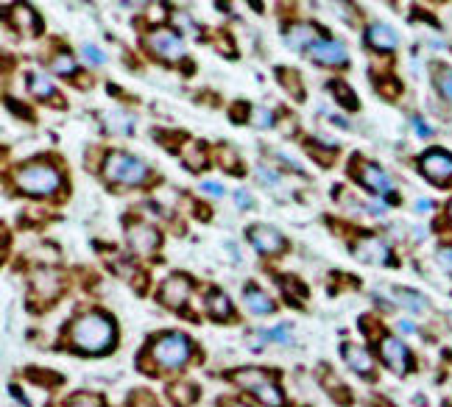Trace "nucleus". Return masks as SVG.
I'll return each instance as SVG.
<instances>
[{"label":"nucleus","mask_w":452,"mask_h":407,"mask_svg":"<svg viewBox=\"0 0 452 407\" xmlns=\"http://www.w3.org/2000/svg\"><path fill=\"white\" fill-rule=\"evenodd\" d=\"M115 338H117L115 321L106 312H98V310L78 315L67 330L70 349H75L81 354H104V352L112 349Z\"/></svg>","instance_id":"nucleus-1"},{"label":"nucleus","mask_w":452,"mask_h":407,"mask_svg":"<svg viewBox=\"0 0 452 407\" xmlns=\"http://www.w3.org/2000/svg\"><path fill=\"white\" fill-rule=\"evenodd\" d=\"M14 187L25 195H34V198H45V195H53L59 187H62V173L56 165L45 159H34V162H25L20 165L12 176Z\"/></svg>","instance_id":"nucleus-2"},{"label":"nucleus","mask_w":452,"mask_h":407,"mask_svg":"<svg viewBox=\"0 0 452 407\" xmlns=\"http://www.w3.org/2000/svg\"><path fill=\"white\" fill-rule=\"evenodd\" d=\"M193 354V341L182 332H165L151 343V360L162 371H176L190 360Z\"/></svg>","instance_id":"nucleus-3"},{"label":"nucleus","mask_w":452,"mask_h":407,"mask_svg":"<svg viewBox=\"0 0 452 407\" xmlns=\"http://www.w3.org/2000/svg\"><path fill=\"white\" fill-rule=\"evenodd\" d=\"M104 176L112 184H123V187H134L143 184L148 179V165L143 159L132 156V153H123V151H112L104 159Z\"/></svg>","instance_id":"nucleus-4"},{"label":"nucleus","mask_w":452,"mask_h":407,"mask_svg":"<svg viewBox=\"0 0 452 407\" xmlns=\"http://www.w3.org/2000/svg\"><path fill=\"white\" fill-rule=\"evenodd\" d=\"M235 382L246 391H252L265 407H285V393L282 388L274 382V377L263 369H246L235 374Z\"/></svg>","instance_id":"nucleus-5"},{"label":"nucleus","mask_w":452,"mask_h":407,"mask_svg":"<svg viewBox=\"0 0 452 407\" xmlns=\"http://www.w3.org/2000/svg\"><path fill=\"white\" fill-rule=\"evenodd\" d=\"M145 48H148L154 56L165 59V62H182V59H185V42H182L179 31H168V28L151 31V34L145 36Z\"/></svg>","instance_id":"nucleus-6"},{"label":"nucleus","mask_w":452,"mask_h":407,"mask_svg":"<svg viewBox=\"0 0 452 407\" xmlns=\"http://www.w3.org/2000/svg\"><path fill=\"white\" fill-rule=\"evenodd\" d=\"M419 168L430 182L449 184L452 182V153H447L441 148H433L419 159Z\"/></svg>","instance_id":"nucleus-7"},{"label":"nucleus","mask_w":452,"mask_h":407,"mask_svg":"<svg viewBox=\"0 0 452 407\" xmlns=\"http://www.w3.org/2000/svg\"><path fill=\"white\" fill-rule=\"evenodd\" d=\"M62 288H64L62 273L59 271H51V268H43V271L34 276V282H31V299L34 301H43V304H51L62 293Z\"/></svg>","instance_id":"nucleus-8"},{"label":"nucleus","mask_w":452,"mask_h":407,"mask_svg":"<svg viewBox=\"0 0 452 407\" xmlns=\"http://www.w3.org/2000/svg\"><path fill=\"white\" fill-rule=\"evenodd\" d=\"M352 254L360 260V262H372V265H394V254L391 249L380 237H360L355 246H352Z\"/></svg>","instance_id":"nucleus-9"},{"label":"nucleus","mask_w":452,"mask_h":407,"mask_svg":"<svg viewBox=\"0 0 452 407\" xmlns=\"http://www.w3.org/2000/svg\"><path fill=\"white\" fill-rule=\"evenodd\" d=\"M249 240H252V246L260 251V254H265V257H276V254H282L285 251V237L274 229V226H263V223H257V226H252L249 229Z\"/></svg>","instance_id":"nucleus-10"},{"label":"nucleus","mask_w":452,"mask_h":407,"mask_svg":"<svg viewBox=\"0 0 452 407\" xmlns=\"http://www.w3.org/2000/svg\"><path fill=\"white\" fill-rule=\"evenodd\" d=\"M380 357H383V362L388 365V369L396 371V374H407L410 369H414V360H410L407 346L402 341H396V338H383Z\"/></svg>","instance_id":"nucleus-11"},{"label":"nucleus","mask_w":452,"mask_h":407,"mask_svg":"<svg viewBox=\"0 0 452 407\" xmlns=\"http://www.w3.org/2000/svg\"><path fill=\"white\" fill-rule=\"evenodd\" d=\"M357 182L366 187V190H372V193H377V195H388L391 201L396 198L391 190H394V184H391V179H388V173H383V168H377V165H372V162H363V165L357 168ZM399 201V198H396Z\"/></svg>","instance_id":"nucleus-12"},{"label":"nucleus","mask_w":452,"mask_h":407,"mask_svg":"<svg viewBox=\"0 0 452 407\" xmlns=\"http://www.w3.org/2000/svg\"><path fill=\"white\" fill-rule=\"evenodd\" d=\"M190 288H193V284H190L187 276L174 273V276H168L165 284L159 288V301L165 304V307L179 310V307H185V301H187V296H190Z\"/></svg>","instance_id":"nucleus-13"},{"label":"nucleus","mask_w":452,"mask_h":407,"mask_svg":"<svg viewBox=\"0 0 452 407\" xmlns=\"http://www.w3.org/2000/svg\"><path fill=\"white\" fill-rule=\"evenodd\" d=\"M310 56L318 62V64H326V67H341L346 64V48L338 42V39H318V42L310 48Z\"/></svg>","instance_id":"nucleus-14"},{"label":"nucleus","mask_w":452,"mask_h":407,"mask_svg":"<svg viewBox=\"0 0 452 407\" xmlns=\"http://www.w3.org/2000/svg\"><path fill=\"white\" fill-rule=\"evenodd\" d=\"M366 42L374 51H396L399 48V34L385 23H374L366 31Z\"/></svg>","instance_id":"nucleus-15"},{"label":"nucleus","mask_w":452,"mask_h":407,"mask_svg":"<svg viewBox=\"0 0 452 407\" xmlns=\"http://www.w3.org/2000/svg\"><path fill=\"white\" fill-rule=\"evenodd\" d=\"M129 246L137 254H151L159 246V234H156V229H151L145 223H134V226H129Z\"/></svg>","instance_id":"nucleus-16"},{"label":"nucleus","mask_w":452,"mask_h":407,"mask_svg":"<svg viewBox=\"0 0 452 407\" xmlns=\"http://www.w3.org/2000/svg\"><path fill=\"white\" fill-rule=\"evenodd\" d=\"M341 354H344V360L352 365L357 374L368 377V374L374 371V360H372V354H368L363 346H357V343H344V346H341Z\"/></svg>","instance_id":"nucleus-17"},{"label":"nucleus","mask_w":452,"mask_h":407,"mask_svg":"<svg viewBox=\"0 0 452 407\" xmlns=\"http://www.w3.org/2000/svg\"><path fill=\"white\" fill-rule=\"evenodd\" d=\"M285 39H287V45L296 48V51H310V48L318 42V39H316V28L307 25V23H294V25H287Z\"/></svg>","instance_id":"nucleus-18"},{"label":"nucleus","mask_w":452,"mask_h":407,"mask_svg":"<svg viewBox=\"0 0 452 407\" xmlns=\"http://www.w3.org/2000/svg\"><path fill=\"white\" fill-rule=\"evenodd\" d=\"M12 17H14V28L17 31H23V34H28V36H34L39 28H43V23H39V17H36V12L31 9V6H14L12 9Z\"/></svg>","instance_id":"nucleus-19"},{"label":"nucleus","mask_w":452,"mask_h":407,"mask_svg":"<svg viewBox=\"0 0 452 407\" xmlns=\"http://www.w3.org/2000/svg\"><path fill=\"white\" fill-rule=\"evenodd\" d=\"M28 90H31V95H36L39 101H53V103H59V92H56V87H53V81L45 78V75L31 73V75H28Z\"/></svg>","instance_id":"nucleus-20"},{"label":"nucleus","mask_w":452,"mask_h":407,"mask_svg":"<svg viewBox=\"0 0 452 407\" xmlns=\"http://www.w3.org/2000/svg\"><path fill=\"white\" fill-rule=\"evenodd\" d=\"M243 301H246V307H249L254 315H271V312H274V301H271L260 288H254V284H249V288H246Z\"/></svg>","instance_id":"nucleus-21"},{"label":"nucleus","mask_w":452,"mask_h":407,"mask_svg":"<svg viewBox=\"0 0 452 407\" xmlns=\"http://www.w3.org/2000/svg\"><path fill=\"white\" fill-rule=\"evenodd\" d=\"M207 312L215 318V321H226L232 318V301L224 291H210L207 293Z\"/></svg>","instance_id":"nucleus-22"},{"label":"nucleus","mask_w":452,"mask_h":407,"mask_svg":"<svg viewBox=\"0 0 452 407\" xmlns=\"http://www.w3.org/2000/svg\"><path fill=\"white\" fill-rule=\"evenodd\" d=\"M182 162L187 171H204L207 168V148L201 143H190L182 148Z\"/></svg>","instance_id":"nucleus-23"},{"label":"nucleus","mask_w":452,"mask_h":407,"mask_svg":"<svg viewBox=\"0 0 452 407\" xmlns=\"http://www.w3.org/2000/svg\"><path fill=\"white\" fill-rule=\"evenodd\" d=\"M168 399L176 407H190L198 399V388L190 382H174V385H168Z\"/></svg>","instance_id":"nucleus-24"},{"label":"nucleus","mask_w":452,"mask_h":407,"mask_svg":"<svg viewBox=\"0 0 452 407\" xmlns=\"http://www.w3.org/2000/svg\"><path fill=\"white\" fill-rule=\"evenodd\" d=\"M394 299H396V304L407 307L410 312H427V301H425V296H422V293H416V291L394 288Z\"/></svg>","instance_id":"nucleus-25"},{"label":"nucleus","mask_w":452,"mask_h":407,"mask_svg":"<svg viewBox=\"0 0 452 407\" xmlns=\"http://www.w3.org/2000/svg\"><path fill=\"white\" fill-rule=\"evenodd\" d=\"M330 92L335 95V101L344 106V109H357V95L352 92V87L341 78H333L330 81Z\"/></svg>","instance_id":"nucleus-26"},{"label":"nucleus","mask_w":452,"mask_h":407,"mask_svg":"<svg viewBox=\"0 0 452 407\" xmlns=\"http://www.w3.org/2000/svg\"><path fill=\"white\" fill-rule=\"evenodd\" d=\"M282 293L291 299V304H302L305 299H307V288L296 279V276H285V282H282Z\"/></svg>","instance_id":"nucleus-27"},{"label":"nucleus","mask_w":452,"mask_h":407,"mask_svg":"<svg viewBox=\"0 0 452 407\" xmlns=\"http://www.w3.org/2000/svg\"><path fill=\"white\" fill-rule=\"evenodd\" d=\"M279 81L294 98H305V87H302V78L296 70H279Z\"/></svg>","instance_id":"nucleus-28"},{"label":"nucleus","mask_w":452,"mask_h":407,"mask_svg":"<svg viewBox=\"0 0 452 407\" xmlns=\"http://www.w3.org/2000/svg\"><path fill=\"white\" fill-rule=\"evenodd\" d=\"M106 126L115 129V132H123V134H132L134 132V117L123 114V112H112V114H106Z\"/></svg>","instance_id":"nucleus-29"},{"label":"nucleus","mask_w":452,"mask_h":407,"mask_svg":"<svg viewBox=\"0 0 452 407\" xmlns=\"http://www.w3.org/2000/svg\"><path fill=\"white\" fill-rule=\"evenodd\" d=\"M51 70L56 75H62V78H70V75H75V62H73L70 53H56L51 59Z\"/></svg>","instance_id":"nucleus-30"},{"label":"nucleus","mask_w":452,"mask_h":407,"mask_svg":"<svg viewBox=\"0 0 452 407\" xmlns=\"http://www.w3.org/2000/svg\"><path fill=\"white\" fill-rule=\"evenodd\" d=\"M436 87L452 103V67H438L436 70Z\"/></svg>","instance_id":"nucleus-31"},{"label":"nucleus","mask_w":452,"mask_h":407,"mask_svg":"<svg viewBox=\"0 0 452 407\" xmlns=\"http://www.w3.org/2000/svg\"><path fill=\"white\" fill-rule=\"evenodd\" d=\"M218 162H221V165H224L229 173H240V171H243L235 148H229V145H221V148H218Z\"/></svg>","instance_id":"nucleus-32"},{"label":"nucleus","mask_w":452,"mask_h":407,"mask_svg":"<svg viewBox=\"0 0 452 407\" xmlns=\"http://www.w3.org/2000/svg\"><path fill=\"white\" fill-rule=\"evenodd\" d=\"M174 25H176L174 31H179V34L187 31V34H195L198 36V25H195V20L187 12H174Z\"/></svg>","instance_id":"nucleus-33"},{"label":"nucleus","mask_w":452,"mask_h":407,"mask_svg":"<svg viewBox=\"0 0 452 407\" xmlns=\"http://www.w3.org/2000/svg\"><path fill=\"white\" fill-rule=\"evenodd\" d=\"M64 407H104V402L93 393H75L73 399L64 402Z\"/></svg>","instance_id":"nucleus-34"},{"label":"nucleus","mask_w":452,"mask_h":407,"mask_svg":"<svg viewBox=\"0 0 452 407\" xmlns=\"http://www.w3.org/2000/svg\"><path fill=\"white\" fill-rule=\"evenodd\" d=\"M268 341H271V338H268V330H263V327H260V330H252L249 335H246V346H249L252 352H260Z\"/></svg>","instance_id":"nucleus-35"},{"label":"nucleus","mask_w":452,"mask_h":407,"mask_svg":"<svg viewBox=\"0 0 452 407\" xmlns=\"http://www.w3.org/2000/svg\"><path fill=\"white\" fill-rule=\"evenodd\" d=\"M318 145H321V143H316V140H307V143H305V148L310 151L313 159H318L321 165H330V162H333V151H321Z\"/></svg>","instance_id":"nucleus-36"},{"label":"nucleus","mask_w":452,"mask_h":407,"mask_svg":"<svg viewBox=\"0 0 452 407\" xmlns=\"http://www.w3.org/2000/svg\"><path fill=\"white\" fill-rule=\"evenodd\" d=\"M252 123L257 126V129H271L274 126V114L268 112V109H252Z\"/></svg>","instance_id":"nucleus-37"},{"label":"nucleus","mask_w":452,"mask_h":407,"mask_svg":"<svg viewBox=\"0 0 452 407\" xmlns=\"http://www.w3.org/2000/svg\"><path fill=\"white\" fill-rule=\"evenodd\" d=\"M268 338H271V341H279V343H285V346H294L291 327H285V323H279L276 330H268Z\"/></svg>","instance_id":"nucleus-38"},{"label":"nucleus","mask_w":452,"mask_h":407,"mask_svg":"<svg viewBox=\"0 0 452 407\" xmlns=\"http://www.w3.org/2000/svg\"><path fill=\"white\" fill-rule=\"evenodd\" d=\"M81 53L87 56V62H90V64H104V62H106L104 51H101V48H95V45H84V48H81Z\"/></svg>","instance_id":"nucleus-39"},{"label":"nucleus","mask_w":452,"mask_h":407,"mask_svg":"<svg viewBox=\"0 0 452 407\" xmlns=\"http://www.w3.org/2000/svg\"><path fill=\"white\" fill-rule=\"evenodd\" d=\"M215 45H218V48H221L229 59L235 56V45H232V39H229V34H226V31H221V36H218V42H215Z\"/></svg>","instance_id":"nucleus-40"},{"label":"nucleus","mask_w":452,"mask_h":407,"mask_svg":"<svg viewBox=\"0 0 452 407\" xmlns=\"http://www.w3.org/2000/svg\"><path fill=\"white\" fill-rule=\"evenodd\" d=\"M235 204H237L240 210H249V207H252L254 201H252V195L246 193V190H237V193H235Z\"/></svg>","instance_id":"nucleus-41"},{"label":"nucleus","mask_w":452,"mask_h":407,"mask_svg":"<svg viewBox=\"0 0 452 407\" xmlns=\"http://www.w3.org/2000/svg\"><path fill=\"white\" fill-rule=\"evenodd\" d=\"M201 190L207 193V195H218V198L224 195V184H221V182H204Z\"/></svg>","instance_id":"nucleus-42"},{"label":"nucleus","mask_w":452,"mask_h":407,"mask_svg":"<svg viewBox=\"0 0 452 407\" xmlns=\"http://www.w3.org/2000/svg\"><path fill=\"white\" fill-rule=\"evenodd\" d=\"M414 132H416L419 137H430V134H433V129H430V126L425 123L422 117H414Z\"/></svg>","instance_id":"nucleus-43"},{"label":"nucleus","mask_w":452,"mask_h":407,"mask_svg":"<svg viewBox=\"0 0 452 407\" xmlns=\"http://www.w3.org/2000/svg\"><path fill=\"white\" fill-rule=\"evenodd\" d=\"M129 407H156V404H154V399H148L145 393H137V396L132 399V404H129Z\"/></svg>","instance_id":"nucleus-44"},{"label":"nucleus","mask_w":452,"mask_h":407,"mask_svg":"<svg viewBox=\"0 0 452 407\" xmlns=\"http://www.w3.org/2000/svg\"><path fill=\"white\" fill-rule=\"evenodd\" d=\"M148 20H165V6H162V3H154L151 6V12H148Z\"/></svg>","instance_id":"nucleus-45"},{"label":"nucleus","mask_w":452,"mask_h":407,"mask_svg":"<svg viewBox=\"0 0 452 407\" xmlns=\"http://www.w3.org/2000/svg\"><path fill=\"white\" fill-rule=\"evenodd\" d=\"M438 260H441V265H444L447 271H452V249H441Z\"/></svg>","instance_id":"nucleus-46"},{"label":"nucleus","mask_w":452,"mask_h":407,"mask_svg":"<svg viewBox=\"0 0 452 407\" xmlns=\"http://www.w3.org/2000/svg\"><path fill=\"white\" fill-rule=\"evenodd\" d=\"M9 109H12L14 114H20V117H25V120H31V112H28L25 106H20V103H14V101H9Z\"/></svg>","instance_id":"nucleus-47"},{"label":"nucleus","mask_w":452,"mask_h":407,"mask_svg":"<svg viewBox=\"0 0 452 407\" xmlns=\"http://www.w3.org/2000/svg\"><path fill=\"white\" fill-rule=\"evenodd\" d=\"M399 323V330L405 332V335H414L416 332V327H414V321H407V318H402V321H396Z\"/></svg>","instance_id":"nucleus-48"},{"label":"nucleus","mask_w":452,"mask_h":407,"mask_svg":"<svg viewBox=\"0 0 452 407\" xmlns=\"http://www.w3.org/2000/svg\"><path fill=\"white\" fill-rule=\"evenodd\" d=\"M416 210H422V212L433 210V201H427V198H419V201H416Z\"/></svg>","instance_id":"nucleus-49"},{"label":"nucleus","mask_w":452,"mask_h":407,"mask_svg":"<svg viewBox=\"0 0 452 407\" xmlns=\"http://www.w3.org/2000/svg\"><path fill=\"white\" fill-rule=\"evenodd\" d=\"M330 120H333V123H335L338 129H349V123H346V120H344V117H330Z\"/></svg>","instance_id":"nucleus-50"},{"label":"nucleus","mask_w":452,"mask_h":407,"mask_svg":"<svg viewBox=\"0 0 452 407\" xmlns=\"http://www.w3.org/2000/svg\"><path fill=\"white\" fill-rule=\"evenodd\" d=\"M226 407H249V404H243V402H229Z\"/></svg>","instance_id":"nucleus-51"},{"label":"nucleus","mask_w":452,"mask_h":407,"mask_svg":"<svg viewBox=\"0 0 452 407\" xmlns=\"http://www.w3.org/2000/svg\"><path fill=\"white\" fill-rule=\"evenodd\" d=\"M447 215H449V221H452V204H449V207H447Z\"/></svg>","instance_id":"nucleus-52"}]
</instances>
